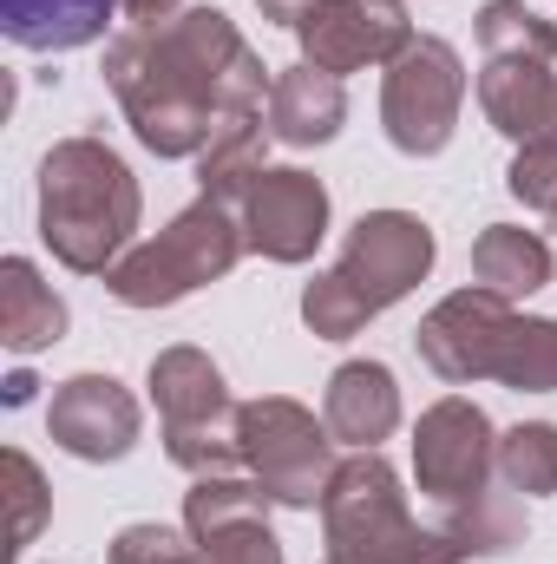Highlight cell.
<instances>
[{
	"label": "cell",
	"instance_id": "cell-1",
	"mask_svg": "<svg viewBox=\"0 0 557 564\" xmlns=\"http://www.w3.org/2000/svg\"><path fill=\"white\" fill-rule=\"evenodd\" d=\"M106 86L157 158H197L230 112H263L276 86L223 7H177L106 46Z\"/></svg>",
	"mask_w": 557,
	"mask_h": 564
},
{
	"label": "cell",
	"instance_id": "cell-2",
	"mask_svg": "<svg viewBox=\"0 0 557 564\" xmlns=\"http://www.w3.org/2000/svg\"><path fill=\"white\" fill-rule=\"evenodd\" d=\"M139 177L106 139H59L40 158V237L79 276H112L139 230Z\"/></svg>",
	"mask_w": 557,
	"mask_h": 564
},
{
	"label": "cell",
	"instance_id": "cell-3",
	"mask_svg": "<svg viewBox=\"0 0 557 564\" xmlns=\"http://www.w3.org/2000/svg\"><path fill=\"white\" fill-rule=\"evenodd\" d=\"M321 525H328V564H466V539H452L446 525H419L407 512L401 473L381 453H354L348 466H335L328 499H321Z\"/></svg>",
	"mask_w": 557,
	"mask_h": 564
},
{
	"label": "cell",
	"instance_id": "cell-4",
	"mask_svg": "<svg viewBox=\"0 0 557 564\" xmlns=\"http://www.w3.org/2000/svg\"><path fill=\"white\" fill-rule=\"evenodd\" d=\"M243 250H250V243H243L237 204L197 197L190 210L171 217V230H157V237L139 243V250H125V257L112 263L106 289H112L125 308H171V302H184L190 289L230 276Z\"/></svg>",
	"mask_w": 557,
	"mask_h": 564
},
{
	"label": "cell",
	"instance_id": "cell-5",
	"mask_svg": "<svg viewBox=\"0 0 557 564\" xmlns=\"http://www.w3.org/2000/svg\"><path fill=\"white\" fill-rule=\"evenodd\" d=\"M151 401L164 414V453L190 473H237L243 466V440H237V401L217 375V361L204 348H164L151 361Z\"/></svg>",
	"mask_w": 557,
	"mask_h": 564
},
{
	"label": "cell",
	"instance_id": "cell-6",
	"mask_svg": "<svg viewBox=\"0 0 557 564\" xmlns=\"http://www.w3.org/2000/svg\"><path fill=\"white\" fill-rule=\"evenodd\" d=\"M237 440H243V473L276 499V506H321L335 479V433L315 421L302 401L263 394L237 408Z\"/></svg>",
	"mask_w": 557,
	"mask_h": 564
},
{
	"label": "cell",
	"instance_id": "cell-7",
	"mask_svg": "<svg viewBox=\"0 0 557 564\" xmlns=\"http://www.w3.org/2000/svg\"><path fill=\"white\" fill-rule=\"evenodd\" d=\"M459 106H466V66L446 40L419 33L414 46L387 66V86H381V126L387 139L401 144L407 158H433L452 144L459 126Z\"/></svg>",
	"mask_w": 557,
	"mask_h": 564
},
{
	"label": "cell",
	"instance_id": "cell-8",
	"mask_svg": "<svg viewBox=\"0 0 557 564\" xmlns=\"http://www.w3.org/2000/svg\"><path fill=\"white\" fill-rule=\"evenodd\" d=\"M433 270V230L407 217V210H368L348 243H341V263H335V282L354 295V308L374 322L381 308H394L419 276Z\"/></svg>",
	"mask_w": 557,
	"mask_h": 564
},
{
	"label": "cell",
	"instance_id": "cell-9",
	"mask_svg": "<svg viewBox=\"0 0 557 564\" xmlns=\"http://www.w3.org/2000/svg\"><path fill=\"white\" fill-rule=\"evenodd\" d=\"M414 473H419V492L439 499V506H466V499L492 492V473H499L492 421L459 394L433 401L414 426Z\"/></svg>",
	"mask_w": 557,
	"mask_h": 564
},
{
	"label": "cell",
	"instance_id": "cell-10",
	"mask_svg": "<svg viewBox=\"0 0 557 564\" xmlns=\"http://www.w3.org/2000/svg\"><path fill=\"white\" fill-rule=\"evenodd\" d=\"M184 532L197 539L204 564H282V545L270 532V492L256 479H237V473L190 479Z\"/></svg>",
	"mask_w": 557,
	"mask_h": 564
},
{
	"label": "cell",
	"instance_id": "cell-11",
	"mask_svg": "<svg viewBox=\"0 0 557 564\" xmlns=\"http://www.w3.org/2000/svg\"><path fill=\"white\" fill-rule=\"evenodd\" d=\"M302 59L321 73H361V66H394L414 46V20L401 0H321L302 26Z\"/></svg>",
	"mask_w": 557,
	"mask_h": 564
},
{
	"label": "cell",
	"instance_id": "cell-12",
	"mask_svg": "<svg viewBox=\"0 0 557 564\" xmlns=\"http://www.w3.org/2000/svg\"><path fill=\"white\" fill-rule=\"evenodd\" d=\"M237 217H243V243L256 257H270V263H308L315 243L328 237V191H321V177L282 164V171H263L243 191Z\"/></svg>",
	"mask_w": 557,
	"mask_h": 564
},
{
	"label": "cell",
	"instance_id": "cell-13",
	"mask_svg": "<svg viewBox=\"0 0 557 564\" xmlns=\"http://www.w3.org/2000/svg\"><path fill=\"white\" fill-rule=\"evenodd\" d=\"M512 315H518V308H512L505 295H492V289H459V295H446V302L419 322L414 348H419V361H426L439 381H452V388L492 381V355H499V335H505Z\"/></svg>",
	"mask_w": 557,
	"mask_h": 564
},
{
	"label": "cell",
	"instance_id": "cell-14",
	"mask_svg": "<svg viewBox=\"0 0 557 564\" xmlns=\"http://www.w3.org/2000/svg\"><path fill=\"white\" fill-rule=\"evenodd\" d=\"M46 433H53V446H66L73 459H92V466L125 459L139 446V401L112 375H73V381L53 388Z\"/></svg>",
	"mask_w": 557,
	"mask_h": 564
},
{
	"label": "cell",
	"instance_id": "cell-15",
	"mask_svg": "<svg viewBox=\"0 0 557 564\" xmlns=\"http://www.w3.org/2000/svg\"><path fill=\"white\" fill-rule=\"evenodd\" d=\"M479 106L492 132L518 144H557V73L545 59H485Z\"/></svg>",
	"mask_w": 557,
	"mask_h": 564
},
{
	"label": "cell",
	"instance_id": "cell-16",
	"mask_svg": "<svg viewBox=\"0 0 557 564\" xmlns=\"http://www.w3.org/2000/svg\"><path fill=\"white\" fill-rule=\"evenodd\" d=\"M321 421L335 433V446H354V453H374L394 426H401V388L381 361H341L328 375V394H321Z\"/></svg>",
	"mask_w": 557,
	"mask_h": 564
},
{
	"label": "cell",
	"instance_id": "cell-17",
	"mask_svg": "<svg viewBox=\"0 0 557 564\" xmlns=\"http://www.w3.org/2000/svg\"><path fill=\"white\" fill-rule=\"evenodd\" d=\"M341 119H348V93H341L335 73H321V66H308V59L288 66V73H276V86H270V139L308 151V144L335 139Z\"/></svg>",
	"mask_w": 557,
	"mask_h": 564
},
{
	"label": "cell",
	"instance_id": "cell-18",
	"mask_svg": "<svg viewBox=\"0 0 557 564\" xmlns=\"http://www.w3.org/2000/svg\"><path fill=\"white\" fill-rule=\"evenodd\" d=\"M125 0H0V33L26 53H73L106 40Z\"/></svg>",
	"mask_w": 557,
	"mask_h": 564
},
{
	"label": "cell",
	"instance_id": "cell-19",
	"mask_svg": "<svg viewBox=\"0 0 557 564\" xmlns=\"http://www.w3.org/2000/svg\"><path fill=\"white\" fill-rule=\"evenodd\" d=\"M66 335V302L53 295V282H40V270L26 257L0 263V341L13 355H40Z\"/></svg>",
	"mask_w": 557,
	"mask_h": 564
},
{
	"label": "cell",
	"instance_id": "cell-20",
	"mask_svg": "<svg viewBox=\"0 0 557 564\" xmlns=\"http://www.w3.org/2000/svg\"><path fill=\"white\" fill-rule=\"evenodd\" d=\"M263 151H270V119H263V112H230V119L210 132V144L197 151V184H204V197L243 204V191L270 171Z\"/></svg>",
	"mask_w": 557,
	"mask_h": 564
},
{
	"label": "cell",
	"instance_id": "cell-21",
	"mask_svg": "<svg viewBox=\"0 0 557 564\" xmlns=\"http://www.w3.org/2000/svg\"><path fill=\"white\" fill-rule=\"evenodd\" d=\"M472 276H479V289L518 302V295H532V289L551 282V250H545V237H532L518 224H492L472 243Z\"/></svg>",
	"mask_w": 557,
	"mask_h": 564
},
{
	"label": "cell",
	"instance_id": "cell-22",
	"mask_svg": "<svg viewBox=\"0 0 557 564\" xmlns=\"http://www.w3.org/2000/svg\"><path fill=\"white\" fill-rule=\"evenodd\" d=\"M492 381L525 388V394H557V322L551 315H512L492 355Z\"/></svg>",
	"mask_w": 557,
	"mask_h": 564
},
{
	"label": "cell",
	"instance_id": "cell-23",
	"mask_svg": "<svg viewBox=\"0 0 557 564\" xmlns=\"http://www.w3.org/2000/svg\"><path fill=\"white\" fill-rule=\"evenodd\" d=\"M472 33L485 59H545V66L557 59V26L545 13H532L525 0H485Z\"/></svg>",
	"mask_w": 557,
	"mask_h": 564
},
{
	"label": "cell",
	"instance_id": "cell-24",
	"mask_svg": "<svg viewBox=\"0 0 557 564\" xmlns=\"http://www.w3.org/2000/svg\"><path fill=\"white\" fill-rule=\"evenodd\" d=\"M499 479L525 499H545L557 492V426L525 421L512 433H499Z\"/></svg>",
	"mask_w": 557,
	"mask_h": 564
},
{
	"label": "cell",
	"instance_id": "cell-25",
	"mask_svg": "<svg viewBox=\"0 0 557 564\" xmlns=\"http://www.w3.org/2000/svg\"><path fill=\"white\" fill-rule=\"evenodd\" d=\"M7 506H13V552H26L46 525V479L20 446L7 453Z\"/></svg>",
	"mask_w": 557,
	"mask_h": 564
},
{
	"label": "cell",
	"instance_id": "cell-26",
	"mask_svg": "<svg viewBox=\"0 0 557 564\" xmlns=\"http://www.w3.org/2000/svg\"><path fill=\"white\" fill-rule=\"evenodd\" d=\"M112 564H204L190 532H171V525H125L112 539Z\"/></svg>",
	"mask_w": 557,
	"mask_h": 564
},
{
	"label": "cell",
	"instance_id": "cell-27",
	"mask_svg": "<svg viewBox=\"0 0 557 564\" xmlns=\"http://www.w3.org/2000/svg\"><path fill=\"white\" fill-rule=\"evenodd\" d=\"M505 184H512V197H518L525 210L557 217V144H518V158H512Z\"/></svg>",
	"mask_w": 557,
	"mask_h": 564
},
{
	"label": "cell",
	"instance_id": "cell-28",
	"mask_svg": "<svg viewBox=\"0 0 557 564\" xmlns=\"http://www.w3.org/2000/svg\"><path fill=\"white\" fill-rule=\"evenodd\" d=\"M256 7H263V20H282V26H302V20H308V13H315L321 0H256Z\"/></svg>",
	"mask_w": 557,
	"mask_h": 564
},
{
	"label": "cell",
	"instance_id": "cell-29",
	"mask_svg": "<svg viewBox=\"0 0 557 564\" xmlns=\"http://www.w3.org/2000/svg\"><path fill=\"white\" fill-rule=\"evenodd\" d=\"M125 13H132V26H144V20H164V13H177V0H125Z\"/></svg>",
	"mask_w": 557,
	"mask_h": 564
},
{
	"label": "cell",
	"instance_id": "cell-30",
	"mask_svg": "<svg viewBox=\"0 0 557 564\" xmlns=\"http://www.w3.org/2000/svg\"><path fill=\"white\" fill-rule=\"evenodd\" d=\"M26 394H33V381H26V375H13V381H7V408H20Z\"/></svg>",
	"mask_w": 557,
	"mask_h": 564
}]
</instances>
